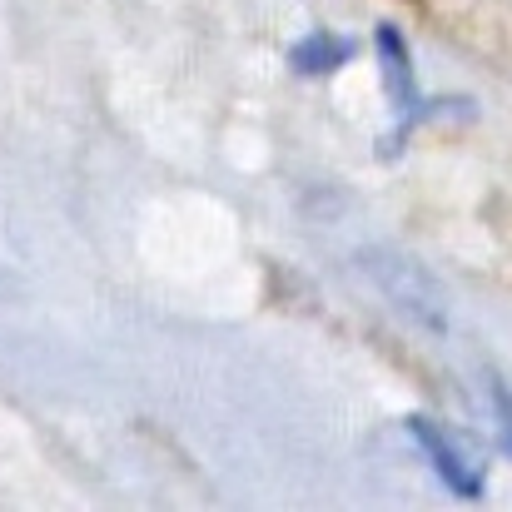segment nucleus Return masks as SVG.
Masks as SVG:
<instances>
[]
</instances>
